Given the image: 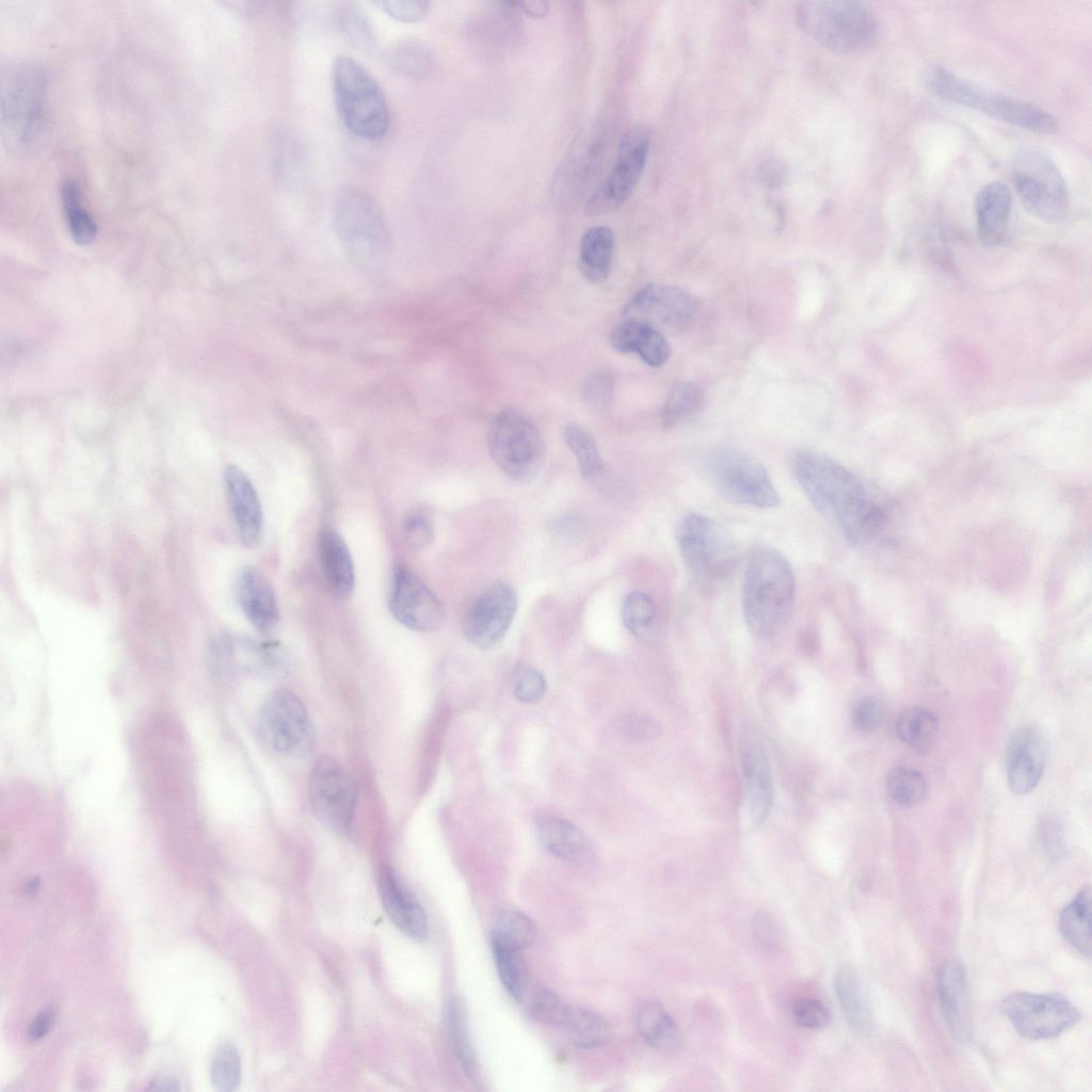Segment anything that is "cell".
<instances>
[{"instance_id": "obj_34", "label": "cell", "mask_w": 1092, "mask_h": 1092, "mask_svg": "<svg viewBox=\"0 0 1092 1092\" xmlns=\"http://www.w3.org/2000/svg\"><path fill=\"white\" fill-rule=\"evenodd\" d=\"M60 198L71 238L80 245L90 244L96 237L97 224L83 206L80 188L74 179L67 178L61 183Z\"/></svg>"}, {"instance_id": "obj_37", "label": "cell", "mask_w": 1092, "mask_h": 1092, "mask_svg": "<svg viewBox=\"0 0 1092 1092\" xmlns=\"http://www.w3.org/2000/svg\"><path fill=\"white\" fill-rule=\"evenodd\" d=\"M561 1027L572 1043L585 1049L599 1047L610 1033L607 1022L600 1015L580 1007L569 1006Z\"/></svg>"}, {"instance_id": "obj_6", "label": "cell", "mask_w": 1092, "mask_h": 1092, "mask_svg": "<svg viewBox=\"0 0 1092 1092\" xmlns=\"http://www.w3.org/2000/svg\"><path fill=\"white\" fill-rule=\"evenodd\" d=\"M47 76L33 63H18L2 77V131L7 144L26 151L37 141L45 116Z\"/></svg>"}, {"instance_id": "obj_48", "label": "cell", "mask_w": 1092, "mask_h": 1092, "mask_svg": "<svg viewBox=\"0 0 1092 1092\" xmlns=\"http://www.w3.org/2000/svg\"><path fill=\"white\" fill-rule=\"evenodd\" d=\"M614 379L607 370H596L583 381L581 397L584 403L594 411L609 408L613 401Z\"/></svg>"}, {"instance_id": "obj_11", "label": "cell", "mask_w": 1092, "mask_h": 1092, "mask_svg": "<svg viewBox=\"0 0 1092 1092\" xmlns=\"http://www.w3.org/2000/svg\"><path fill=\"white\" fill-rule=\"evenodd\" d=\"M676 541L685 563L697 578H723L734 568L733 539L718 521L706 515L686 514L678 525Z\"/></svg>"}, {"instance_id": "obj_57", "label": "cell", "mask_w": 1092, "mask_h": 1092, "mask_svg": "<svg viewBox=\"0 0 1092 1092\" xmlns=\"http://www.w3.org/2000/svg\"><path fill=\"white\" fill-rule=\"evenodd\" d=\"M1061 830L1059 824L1051 819H1044L1039 824V841L1045 847H1057L1060 842Z\"/></svg>"}, {"instance_id": "obj_19", "label": "cell", "mask_w": 1092, "mask_h": 1092, "mask_svg": "<svg viewBox=\"0 0 1092 1092\" xmlns=\"http://www.w3.org/2000/svg\"><path fill=\"white\" fill-rule=\"evenodd\" d=\"M738 740L749 814L753 823L759 824L768 816L773 800L768 754L759 733L749 721H744L740 725Z\"/></svg>"}, {"instance_id": "obj_54", "label": "cell", "mask_w": 1092, "mask_h": 1092, "mask_svg": "<svg viewBox=\"0 0 1092 1092\" xmlns=\"http://www.w3.org/2000/svg\"><path fill=\"white\" fill-rule=\"evenodd\" d=\"M403 533L406 542L414 549H422L429 546L433 540V529L430 521L418 513L411 514L405 518Z\"/></svg>"}, {"instance_id": "obj_60", "label": "cell", "mask_w": 1092, "mask_h": 1092, "mask_svg": "<svg viewBox=\"0 0 1092 1092\" xmlns=\"http://www.w3.org/2000/svg\"><path fill=\"white\" fill-rule=\"evenodd\" d=\"M147 1090H159V1091H176L179 1090L177 1083L168 1078H156L149 1082Z\"/></svg>"}, {"instance_id": "obj_59", "label": "cell", "mask_w": 1092, "mask_h": 1092, "mask_svg": "<svg viewBox=\"0 0 1092 1092\" xmlns=\"http://www.w3.org/2000/svg\"><path fill=\"white\" fill-rule=\"evenodd\" d=\"M226 4L237 13L243 15H253L261 6V3L258 1H229L226 2Z\"/></svg>"}, {"instance_id": "obj_20", "label": "cell", "mask_w": 1092, "mask_h": 1092, "mask_svg": "<svg viewBox=\"0 0 1092 1092\" xmlns=\"http://www.w3.org/2000/svg\"><path fill=\"white\" fill-rule=\"evenodd\" d=\"M1047 758V742L1042 732L1023 726L1011 737L1006 752V776L1015 794L1032 791L1042 778Z\"/></svg>"}, {"instance_id": "obj_28", "label": "cell", "mask_w": 1092, "mask_h": 1092, "mask_svg": "<svg viewBox=\"0 0 1092 1092\" xmlns=\"http://www.w3.org/2000/svg\"><path fill=\"white\" fill-rule=\"evenodd\" d=\"M537 837L545 851L562 861L581 864L591 855L589 839L565 819L542 817L537 821Z\"/></svg>"}, {"instance_id": "obj_17", "label": "cell", "mask_w": 1092, "mask_h": 1092, "mask_svg": "<svg viewBox=\"0 0 1092 1092\" xmlns=\"http://www.w3.org/2000/svg\"><path fill=\"white\" fill-rule=\"evenodd\" d=\"M698 303L686 290L671 285L649 284L639 289L623 309L624 320L646 324L658 331L677 330L696 315Z\"/></svg>"}, {"instance_id": "obj_5", "label": "cell", "mask_w": 1092, "mask_h": 1092, "mask_svg": "<svg viewBox=\"0 0 1092 1092\" xmlns=\"http://www.w3.org/2000/svg\"><path fill=\"white\" fill-rule=\"evenodd\" d=\"M931 91L941 99L983 112L999 121L1040 133L1054 134L1059 123L1041 107L994 93L937 66L929 76Z\"/></svg>"}, {"instance_id": "obj_44", "label": "cell", "mask_w": 1092, "mask_h": 1092, "mask_svg": "<svg viewBox=\"0 0 1092 1092\" xmlns=\"http://www.w3.org/2000/svg\"><path fill=\"white\" fill-rule=\"evenodd\" d=\"M210 1077L213 1087L219 1091L237 1089L241 1079V1061L232 1044L226 1042L215 1049L210 1065Z\"/></svg>"}, {"instance_id": "obj_25", "label": "cell", "mask_w": 1092, "mask_h": 1092, "mask_svg": "<svg viewBox=\"0 0 1092 1092\" xmlns=\"http://www.w3.org/2000/svg\"><path fill=\"white\" fill-rule=\"evenodd\" d=\"M239 605L251 624L259 631L272 630L278 622L275 595L267 579L253 566H245L237 579Z\"/></svg>"}, {"instance_id": "obj_15", "label": "cell", "mask_w": 1092, "mask_h": 1092, "mask_svg": "<svg viewBox=\"0 0 1092 1092\" xmlns=\"http://www.w3.org/2000/svg\"><path fill=\"white\" fill-rule=\"evenodd\" d=\"M308 793L311 809L323 825L347 831L354 815L357 786L339 762L328 756L319 757L311 769Z\"/></svg>"}, {"instance_id": "obj_41", "label": "cell", "mask_w": 1092, "mask_h": 1092, "mask_svg": "<svg viewBox=\"0 0 1092 1092\" xmlns=\"http://www.w3.org/2000/svg\"><path fill=\"white\" fill-rule=\"evenodd\" d=\"M536 928L520 911L503 909L495 919L492 940L523 950L533 944Z\"/></svg>"}, {"instance_id": "obj_32", "label": "cell", "mask_w": 1092, "mask_h": 1092, "mask_svg": "<svg viewBox=\"0 0 1092 1092\" xmlns=\"http://www.w3.org/2000/svg\"><path fill=\"white\" fill-rule=\"evenodd\" d=\"M614 252V236L608 226H594L580 240L579 270L591 283H601L610 274Z\"/></svg>"}, {"instance_id": "obj_18", "label": "cell", "mask_w": 1092, "mask_h": 1092, "mask_svg": "<svg viewBox=\"0 0 1092 1092\" xmlns=\"http://www.w3.org/2000/svg\"><path fill=\"white\" fill-rule=\"evenodd\" d=\"M389 608L401 624L416 631L434 630L444 620V609L436 595L404 565L394 572Z\"/></svg>"}, {"instance_id": "obj_49", "label": "cell", "mask_w": 1092, "mask_h": 1092, "mask_svg": "<svg viewBox=\"0 0 1092 1092\" xmlns=\"http://www.w3.org/2000/svg\"><path fill=\"white\" fill-rule=\"evenodd\" d=\"M511 688L518 701L534 703L543 697L546 690V680L536 669L520 667L512 675Z\"/></svg>"}, {"instance_id": "obj_30", "label": "cell", "mask_w": 1092, "mask_h": 1092, "mask_svg": "<svg viewBox=\"0 0 1092 1092\" xmlns=\"http://www.w3.org/2000/svg\"><path fill=\"white\" fill-rule=\"evenodd\" d=\"M834 987L850 1028L861 1035L869 1034L873 1029L872 1014L860 976L851 964L842 963L837 967Z\"/></svg>"}, {"instance_id": "obj_22", "label": "cell", "mask_w": 1092, "mask_h": 1092, "mask_svg": "<svg viewBox=\"0 0 1092 1092\" xmlns=\"http://www.w3.org/2000/svg\"><path fill=\"white\" fill-rule=\"evenodd\" d=\"M224 484L230 513L241 543L255 546L262 532V510L258 495L247 476L236 465L224 471Z\"/></svg>"}, {"instance_id": "obj_51", "label": "cell", "mask_w": 1092, "mask_h": 1092, "mask_svg": "<svg viewBox=\"0 0 1092 1092\" xmlns=\"http://www.w3.org/2000/svg\"><path fill=\"white\" fill-rule=\"evenodd\" d=\"M375 4L395 20L406 23L421 21L430 11V2L423 0H386Z\"/></svg>"}, {"instance_id": "obj_42", "label": "cell", "mask_w": 1092, "mask_h": 1092, "mask_svg": "<svg viewBox=\"0 0 1092 1092\" xmlns=\"http://www.w3.org/2000/svg\"><path fill=\"white\" fill-rule=\"evenodd\" d=\"M703 403L701 389L687 382L676 383L661 410V420L664 427L672 428L687 420L694 415Z\"/></svg>"}, {"instance_id": "obj_1", "label": "cell", "mask_w": 1092, "mask_h": 1092, "mask_svg": "<svg viewBox=\"0 0 1092 1092\" xmlns=\"http://www.w3.org/2000/svg\"><path fill=\"white\" fill-rule=\"evenodd\" d=\"M790 466L810 503L847 539L867 543L880 532L885 521L884 505L848 468L814 451L797 452Z\"/></svg>"}, {"instance_id": "obj_4", "label": "cell", "mask_w": 1092, "mask_h": 1092, "mask_svg": "<svg viewBox=\"0 0 1092 1092\" xmlns=\"http://www.w3.org/2000/svg\"><path fill=\"white\" fill-rule=\"evenodd\" d=\"M797 21L813 39L839 53L865 51L879 36L874 14L856 1L803 2L797 7Z\"/></svg>"}, {"instance_id": "obj_36", "label": "cell", "mask_w": 1092, "mask_h": 1092, "mask_svg": "<svg viewBox=\"0 0 1092 1092\" xmlns=\"http://www.w3.org/2000/svg\"><path fill=\"white\" fill-rule=\"evenodd\" d=\"M899 738L917 752H927L933 745L938 721L927 708L911 707L900 713L896 723Z\"/></svg>"}, {"instance_id": "obj_2", "label": "cell", "mask_w": 1092, "mask_h": 1092, "mask_svg": "<svg viewBox=\"0 0 1092 1092\" xmlns=\"http://www.w3.org/2000/svg\"><path fill=\"white\" fill-rule=\"evenodd\" d=\"M796 599V579L788 560L761 546L751 553L743 576L741 607L749 628L771 637L787 624Z\"/></svg>"}, {"instance_id": "obj_16", "label": "cell", "mask_w": 1092, "mask_h": 1092, "mask_svg": "<svg viewBox=\"0 0 1092 1092\" xmlns=\"http://www.w3.org/2000/svg\"><path fill=\"white\" fill-rule=\"evenodd\" d=\"M516 609L515 590L505 582L493 583L467 605L462 617L463 632L476 646L493 647L510 628Z\"/></svg>"}, {"instance_id": "obj_14", "label": "cell", "mask_w": 1092, "mask_h": 1092, "mask_svg": "<svg viewBox=\"0 0 1092 1092\" xmlns=\"http://www.w3.org/2000/svg\"><path fill=\"white\" fill-rule=\"evenodd\" d=\"M1001 1010L1017 1033L1029 1040L1058 1037L1080 1019L1067 999L1051 994L1013 993L1003 999Z\"/></svg>"}, {"instance_id": "obj_13", "label": "cell", "mask_w": 1092, "mask_h": 1092, "mask_svg": "<svg viewBox=\"0 0 1092 1092\" xmlns=\"http://www.w3.org/2000/svg\"><path fill=\"white\" fill-rule=\"evenodd\" d=\"M259 729L266 742L284 755H303L314 741L315 730L302 701L291 691L271 692L259 711Z\"/></svg>"}, {"instance_id": "obj_55", "label": "cell", "mask_w": 1092, "mask_h": 1092, "mask_svg": "<svg viewBox=\"0 0 1092 1092\" xmlns=\"http://www.w3.org/2000/svg\"><path fill=\"white\" fill-rule=\"evenodd\" d=\"M55 1022V1012L53 1009H46L39 1012L36 1017L30 1024L28 1034L31 1040L37 1041L46 1037L52 1029Z\"/></svg>"}, {"instance_id": "obj_38", "label": "cell", "mask_w": 1092, "mask_h": 1092, "mask_svg": "<svg viewBox=\"0 0 1092 1092\" xmlns=\"http://www.w3.org/2000/svg\"><path fill=\"white\" fill-rule=\"evenodd\" d=\"M337 28L356 50L370 53L376 45L374 27L369 16L355 3H342L335 15Z\"/></svg>"}, {"instance_id": "obj_3", "label": "cell", "mask_w": 1092, "mask_h": 1092, "mask_svg": "<svg viewBox=\"0 0 1092 1092\" xmlns=\"http://www.w3.org/2000/svg\"><path fill=\"white\" fill-rule=\"evenodd\" d=\"M334 100L343 125L358 138L378 141L390 126V110L381 86L355 59L338 55L332 65Z\"/></svg>"}, {"instance_id": "obj_21", "label": "cell", "mask_w": 1092, "mask_h": 1092, "mask_svg": "<svg viewBox=\"0 0 1092 1092\" xmlns=\"http://www.w3.org/2000/svg\"><path fill=\"white\" fill-rule=\"evenodd\" d=\"M379 889L385 912L392 924L411 938L423 941L428 935L425 913L415 895L388 866L381 870Z\"/></svg>"}, {"instance_id": "obj_27", "label": "cell", "mask_w": 1092, "mask_h": 1092, "mask_svg": "<svg viewBox=\"0 0 1092 1092\" xmlns=\"http://www.w3.org/2000/svg\"><path fill=\"white\" fill-rule=\"evenodd\" d=\"M595 136L580 141L562 163L556 178V188L563 200L580 197L590 184L600 156L601 142Z\"/></svg>"}, {"instance_id": "obj_39", "label": "cell", "mask_w": 1092, "mask_h": 1092, "mask_svg": "<svg viewBox=\"0 0 1092 1092\" xmlns=\"http://www.w3.org/2000/svg\"><path fill=\"white\" fill-rule=\"evenodd\" d=\"M492 949L502 985L514 1000L520 1001L528 983L527 967L521 950L493 940Z\"/></svg>"}, {"instance_id": "obj_56", "label": "cell", "mask_w": 1092, "mask_h": 1092, "mask_svg": "<svg viewBox=\"0 0 1092 1092\" xmlns=\"http://www.w3.org/2000/svg\"><path fill=\"white\" fill-rule=\"evenodd\" d=\"M753 925L756 935L758 940L761 941L762 945L770 947L775 945L777 940V929L767 915H757Z\"/></svg>"}, {"instance_id": "obj_53", "label": "cell", "mask_w": 1092, "mask_h": 1092, "mask_svg": "<svg viewBox=\"0 0 1092 1092\" xmlns=\"http://www.w3.org/2000/svg\"><path fill=\"white\" fill-rule=\"evenodd\" d=\"M620 729L628 739L642 741L658 736L660 725L656 720L646 716L626 714L620 721Z\"/></svg>"}, {"instance_id": "obj_40", "label": "cell", "mask_w": 1092, "mask_h": 1092, "mask_svg": "<svg viewBox=\"0 0 1092 1092\" xmlns=\"http://www.w3.org/2000/svg\"><path fill=\"white\" fill-rule=\"evenodd\" d=\"M563 437L575 455L580 473L585 479H594L605 468L598 446L593 436L576 423H568L563 431Z\"/></svg>"}, {"instance_id": "obj_58", "label": "cell", "mask_w": 1092, "mask_h": 1092, "mask_svg": "<svg viewBox=\"0 0 1092 1092\" xmlns=\"http://www.w3.org/2000/svg\"><path fill=\"white\" fill-rule=\"evenodd\" d=\"M517 3L519 11L525 12L531 17H544L548 11V3L544 1H523Z\"/></svg>"}, {"instance_id": "obj_50", "label": "cell", "mask_w": 1092, "mask_h": 1092, "mask_svg": "<svg viewBox=\"0 0 1092 1092\" xmlns=\"http://www.w3.org/2000/svg\"><path fill=\"white\" fill-rule=\"evenodd\" d=\"M884 719L883 703L873 696L860 700L852 711V723L861 734H870L877 730Z\"/></svg>"}, {"instance_id": "obj_33", "label": "cell", "mask_w": 1092, "mask_h": 1092, "mask_svg": "<svg viewBox=\"0 0 1092 1092\" xmlns=\"http://www.w3.org/2000/svg\"><path fill=\"white\" fill-rule=\"evenodd\" d=\"M1063 937L1082 956H1091V892L1082 886L1063 909L1059 921Z\"/></svg>"}, {"instance_id": "obj_12", "label": "cell", "mask_w": 1092, "mask_h": 1092, "mask_svg": "<svg viewBox=\"0 0 1092 1092\" xmlns=\"http://www.w3.org/2000/svg\"><path fill=\"white\" fill-rule=\"evenodd\" d=\"M651 132L638 125L622 136L612 168L585 205L591 216L608 214L626 203L633 193L646 165Z\"/></svg>"}, {"instance_id": "obj_45", "label": "cell", "mask_w": 1092, "mask_h": 1092, "mask_svg": "<svg viewBox=\"0 0 1092 1092\" xmlns=\"http://www.w3.org/2000/svg\"><path fill=\"white\" fill-rule=\"evenodd\" d=\"M449 1029L455 1055L466 1074L477 1075V1060L471 1046L466 1018L461 1005L453 1000L449 1006Z\"/></svg>"}, {"instance_id": "obj_26", "label": "cell", "mask_w": 1092, "mask_h": 1092, "mask_svg": "<svg viewBox=\"0 0 1092 1092\" xmlns=\"http://www.w3.org/2000/svg\"><path fill=\"white\" fill-rule=\"evenodd\" d=\"M610 344L620 353H637L652 367L662 366L671 355L670 346L660 331L630 320H624L613 328Z\"/></svg>"}, {"instance_id": "obj_23", "label": "cell", "mask_w": 1092, "mask_h": 1092, "mask_svg": "<svg viewBox=\"0 0 1092 1092\" xmlns=\"http://www.w3.org/2000/svg\"><path fill=\"white\" fill-rule=\"evenodd\" d=\"M938 996L946 1024L959 1041L969 1033L968 992L965 967L957 959H948L938 975Z\"/></svg>"}, {"instance_id": "obj_47", "label": "cell", "mask_w": 1092, "mask_h": 1092, "mask_svg": "<svg viewBox=\"0 0 1092 1092\" xmlns=\"http://www.w3.org/2000/svg\"><path fill=\"white\" fill-rule=\"evenodd\" d=\"M655 617V606L652 598L643 592L629 593L623 603L622 620L626 628L640 636L652 625Z\"/></svg>"}, {"instance_id": "obj_31", "label": "cell", "mask_w": 1092, "mask_h": 1092, "mask_svg": "<svg viewBox=\"0 0 1092 1092\" xmlns=\"http://www.w3.org/2000/svg\"><path fill=\"white\" fill-rule=\"evenodd\" d=\"M635 1025L644 1041L663 1054H673L680 1048L681 1035L678 1027L658 1002L646 1001L635 1013Z\"/></svg>"}, {"instance_id": "obj_7", "label": "cell", "mask_w": 1092, "mask_h": 1092, "mask_svg": "<svg viewBox=\"0 0 1092 1092\" xmlns=\"http://www.w3.org/2000/svg\"><path fill=\"white\" fill-rule=\"evenodd\" d=\"M333 225L344 250L360 262H374L388 245V228L375 200L354 186L341 187L333 203Z\"/></svg>"}, {"instance_id": "obj_29", "label": "cell", "mask_w": 1092, "mask_h": 1092, "mask_svg": "<svg viewBox=\"0 0 1092 1092\" xmlns=\"http://www.w3.org/2000/svg\"><path fill=\"white\" fill-rule=\"evenodd\" d=\"M321 567L331 591L348 597L354 588V566L341 535L333 530L321 531L318 539Z\"/></svg>"}, {"instance_id": "obj_61", "label": "cell", "mask_w": 1092, "mask_h": 1092, "mask_svg": "<svg viewBox=\"0 0 1092 1092\" xmlns=\"http://www.w3.org/2000/svg\"><path fill=\"white\" fill-rule=\"evenodd\" d=\"M38 887H39V881L37 879H33V880L29 881L28 884L26 885L25 893H27L29 895H32V894L36 893Z\"/></svg>"}, {"instance_id": "obj_43", "label": "cell", "mask_w": 1092, "mask_h": 1092, "mask_svg": "<svg viewBox=\"0 0 1092 1092\" xmlns=\"http://www.w3.org/2000/svg\"><path fill=\"white\" fill-rule=\"evenodd\" d=\"M892 799L899 805L912 807L919 804L927 791L922 774L912 768L898 767L890 770L886 780Z\"/></svg>"}, {"instance_id": "obj_8", "label": "cell", "mask_w": 1092, "mask_h": 1092, "mask_svg": "<svg viewBox=\"0 0 1092 1092\" xmlns=\"http://www.w3.org/2000/svg\"><path fill=\"white\" fill-rule=\"evenodd\" d=\"M704 476L729 502L759 509L780 504L778 493L765 466L751 454L721 449L704 461Z\"/></svg>"}, {"instance_id": "obj_9", "label": "cell", "mask_w": 1092, "mask_h": 1092, "mask_svg": "<svg viewBox=\"0 0 1092 1092\" xmlns=\"http://www.w3.org/2000/svg\"><path fill=\"white\" fill-rule=\"evenodd\" d=\"M487 446L500 470L518 482L532 479L544 457L540 431L525 413L514 407H505L494 416L488 427Z\"/></svg>"}, {"instance_id": "obj_46", "label": "cell", "mask_w": 1092, "mask_h": 1092, "mask_svg": "<svg viewBox=\"0 0 1092 1092\" xmlns=\"http://www.w3.org/2000/svg\"><path fill=\"white\" fill-rule=\"evenodd\" d=\"M568 1009V1005L547 989L535 990L528 1006L529 1014L534 1021L556 1027L563 1025Z\"/></svg>"}, {"instance_id": "obj_52", "label": "cell", "mask_w": 1092, "mask_h": 1092, "mask_svg": "<svg viewBox=\"0 0 1092 1092\" xmlns=\"http://www.w3.org/2000/svg\"><path fill=\"white\" fill-rule=\"evenodd\" d=\"M796 1023L804 1028L820 1029L830 1022L825 1006L816 999H802L792 1009Z\"/></svg>"}, {"instance_id": "obj_10", "label": "cell", "mask_w": 1092, "mask_h": 1092, "mask_svg": "<svg viewBox=\"0 0 1092 1092\" xmlns=\"http://www.w3.org/2000/svg\"><path fill=\"white\" fill-rule=\"evenodd\" d=\"M1011 177L1025 209L1047 222L1062 220L1070 208L1064 178L1056 163L1034 148L1019 150L1012 161Z\"/></svg>"}, {"instance_id": "obj_24", "label": "cell", "mask_w": 1092, "mask_h": 1092, "mask_svg": "<svg viewBox=\"0 0 1092 1092\" xmlns=\"http://www.w3.org/2000/svg\"><path fill=\"white\" fill-rule=\"evenodd\" d=\"M1012 210V193L1001 181H992L976 196L975 211L980 242L995 246L1003 240Z\"/></svg>"}, {"instance_id": "obj_35", "label": "cell", "mask_w": 1092, "mask_h": 1092, "mask_svg": "<svg viewBox=\"0 0 1092 1092\" xmlns=\"http://www.w3.org/2000/svg\"><path fill=\"white\" fill-rule=\"evenodd\" d=\"M386 61L397 74L413 79L429 76L435 64L431 49L417 39H404L394 45L387 51Z\"/></svg>"}]
</instances>
